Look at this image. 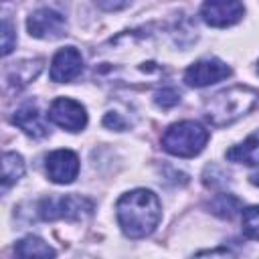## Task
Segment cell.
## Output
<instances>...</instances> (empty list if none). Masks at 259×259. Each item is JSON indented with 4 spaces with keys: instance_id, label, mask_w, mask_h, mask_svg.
<instances>
[{
    "instance_id": "1",
    "label": "cell",
    "mask_w": 259,
    "mask_h": 259,
    "mask_svg": "<svg viewBox=\"0 0 259 259\" xmlns=\"http://www.w3.org/2000/svg\"><path fill=\"white\" fill-rule=\"evenodd\" d=\"M115 214L125 237L144 239L158 227L162 219V204L152 190L136 188L119 196Z\"/></svg>"
},
{
    "instance_id": "2",
    "label": "cell",
    "mask_w": 259,
    "mask_h": 259,
    "mask_svg": "<svg viewBox=\"0 0 259 259\" xmlns=\"http://www.w3.org/2000/svg\"><path fill=\"white\" fill-rule=\"evenodd\" d=\"M259 103V91L249 85H235L214 93L204 103V117L210 125L223 127L247 115Z\"/></svg>"
},
{
    "instance_id": "3",
    "label": "cell",
    "mask_w": 259,
    "mask_h": 259,
    "mask_svg": "<svg viewBox=\"0 0 259 259\" xmlns=\"http://www.w3.org/2000/svg\"><path fill=\"white\" fill-rule=\"evenodd\" d=\"M208 142V132L198 121H178L172 123L162 136V148L178 158H192L204 150Z\"/></svg>"
},
{
    "instance_id": "4",
    "label": "cell",
    "mask_w": 259,
    "mask_h": 259,
    "mask_svg": "<svg viewBox=\"0 0 259 259\" xmlns=\"http://www.w3.org/2000/svg\"><path fill=\"white\" fill-rule=\"evenodd\" d=\"M91 208L93 204L85 196L67 194V196H51V198L40 200L38 214L45 221H55V219L75 221V219H81L83 214H89Z\"/></svg>"
},
{
    "instance_id": "5",
    "label": "cell",
    "mask_w": 259,
    "mask_h": 259,
    "mask_svg": "<svg viewBox=\"0 0 259 259\" xmlns=\"http://www.w3.org/2000/svg\"><path fill=\"white\" fill-rule=\"evenodd\" d=\"M245 14L241 0H204L200 6V16L206 24L214 28H227L237 24Z\"/></svg>"
},
{
    "instance_id": "6",
    "label": "cell",
    "mask_w": 259,
    "mask_h": 259,
    "mask_svg": "<svg viewBox=\"0 0 259 259\" xmlns=\"http://www.w3.org/2000/svg\"><path fill=\"white\" fill-rule=\"evenodd\" d=\"M49 119L67 132H81L87 125V111L71 97H57L49 107Z\"/></svg>"
},
{
    "instance_id": "7",
    "label": "cell",
    "mask_w": 259,
    "mask_h": 259,
    "mask_svg": "<svg viewBox=\"0 0 259 259\" xmlns=\"http://www.w3.org/2000/svg\"><path fill=\"white\" fill-rule=\"evenodd\" d=\"M229 75H231V67L221 59L210 57V59H200L192 63L184 73V81L190 87H206L221 79H227Z\"/></svg>"
},
{
    "instance_id": "8",
    "label": "cell",
    "mask_w": 259,
    "mask_h": 259,
    "mask_svg": "<svg viewBox=\"0 0 259 259\" xmlns=\"http://www.w3.org/2000/svg\"><path fill=\"white\" fill-rule=\"evenodd\" d=\"M28 34L34 38H59L67 30V20L63 14L51 10V8H38L34 10L26 20Z\"/></svg>"
},
{
    "instance_id": "9",
    "label": "cell",
    "mask_w": 259,
    "mask_h": 259,
    "mask_svg": "<svg viewBox=\"0 0 259 259\" xmlns=\"http://www.w3.org/2000/svg\"><path fill=\"white\" fill-rule=\"evenodd\" d=\"M79 174V158L71 150H55L47 156V176L55 184H71Z\"/></svg>"
},
{
    "instance_id": "10",
    "label": "cell",
    "mask_w": 259,
    "mask_h": 259,
    "mask_svg": "<svg viewBox=\"0 0 259 259\" xmlns=\"http://www.w3.org/2000/svg\"><path fill=\"white\" fill-rule=\"evenodd\" d=\"M83 71V57L75 47H63L55 53L51 61V79L57 83H67L79 77Z\"/></svg>"
},
{
    "instance_id": "11",
    "label": "cell",
    "mask_w": 259,
    "mask_h": 259,
    "mask_svg": "<svg viewBox=\"0 0 259 259\" xmlns=\"http://www.w3.org/2000/svg\"><path fill=\"white\" fill-rule=\"evenodd\" d=\"M12 123L18 125L30 138H45L49 134V127H47V123H45V119H42V115L34 103H24L22 107H18L14 111Z\"/></svg>"
},
{
    "instance_id": "12",
    "label": "cell",
    "mask_w": 259,
    "mask_h": 259,
    "mask_svg": "<svg viewBox=\"0 0 259 259\" xmlns=\"http://www.w3.org/2000/svg\"><path fill=\"white\" fill-rule=\"evenodd\" d=\"M227 160L247 166H259V132H253L241 144L227 150Z\"/></svg>"
},
{
    "instance_id": "13",
    "label": "cell",
    "mask_w": 259,
    "mask_h": 259,
    "mask_svg": "<svg viewBox=\"0 0 259 259\" xmlns=\"http://www.w3.org/2000/svg\"><path fill=\"white\" fill-rule=\"evenodd\" d=\"M40 67H42V61H40V59L14 63V67H10V69L6 71V81H8L10 85L16 83V87L26 85L28 81H32V79L40 73Z\"/></svg>"
},
{
    "instance_id": "14",
    "label": "cell",
    "mask_w": 259,
    "mask_h": 259,
    "mask_svg": "<svg viewBox=\"0 0 259 259\" xmlns=\"http://www.w3.org/2000/svg\"><path fill=\"white\" fill-rule=\"evenodd\" d=\"M24 174V160L16 152H4L2 156V188L6 190Z\"/></svg>"
},
{
    "instance_id": "15",
    "label": "cell",
    "mask_w": 259,
    "mask_h": 259,
    "mask_svg": "<svg viewBox=\"0 0 259 259\" xmlns=\"http://www.w3.org/2000/svg\"><path fill=\"white\" fill-rule=\"evenodd\" d=\"M14 253L18 257H55V249L49 247L38 237H24L14 245Z\"/></svg>"
},
{
    "instance_id": "16",
    "label": "cell",
    "mask_w": 259,
    "mask_h": 259,
    "mask_svg": "<svg viewBox=\"0 0 259 259\" xmlns=\"http://www.w3.org/2000/svg\"><path fill=\"white\" fill-rule=\"evenodd\" d=\"M210 208H212L214 214L231 219V217L239 210V200H237L235 196H231V194H219V196L210 202Z\"/></svg>"
},
{
    "instance_id": "17",
    "label": "cell",
    "mask_w": 259,
    "mask_h": 259,
    "mask_svg": "<svg viewBox=\"0 0 259 259\" xmlns=\"http://www.w3.org/2000/svg\"><path fill=\"white\" fill-rule=\"evenodd\" d=\"M243 233L245 237L259 241V204L243 210Z\"/></svg>"
},
{
    "instance_id": "18",
    "label": "cell",
    "mask_w": 259,
    "mask_h": 259,
    "mask_svg": "<svg viewBox=\"0 0 259 259\" xmlns=\"http://www.w3.org/2000/svg\"><path fill=\"white\" fill-rule=\"evenodd\" d=\"M154 101H156V105H160L162 109H168V107H174V105L180 101V93H178L176 89H172V87H164V89H160V91L156 93Z\"/></svg>"
},
{
    "instance_id": "19",
    "label": "cell",
    "mask_w": 259,
    "mask_h": 259,
    "mask_svg": "<svg viewBox=\"0 0 259 259\" xmlns=\"http://www.w3.org/2000/svg\"><path fill=\"white\" fill-rule=\"evenodd\" d=\"M14 45H16V32H14L10 20L4 18V20H2V55H4V57L10 55L12 49H14Z\"/></svg>"
},
{
    "instance_id": "20",
    "label": "cell",
    "mask_w": 259,
    "mask_h": 259,
    "mask_svg": "<svg viewBox=\"0 0 259 259\" xmlns=\"http://www.w3.org/2000/svg\"><path fill=\"white\" fill-rule=\"evenodd\" d=\"M101 10H109V12H113V10H119V8H123L125 4H127V0H93Z\"/></svg>"
},
{
    "instance_id": "21",
    "label": "cell",
    "mask_w": 259,
    "mask_h": 259,
    "mask_svg": "<svg viewBox=\"0 0 259 259\" xmlns=\"http://www.w3.org/2000/svg\"><path fill=\"white\" fill-rule=\"evenodd\" d=\"M103 123H105L107 127H115V130H123V127H125V123L121 121L119 113H107V115L103 117Z\"/></svg>"
},
{
    "instance_id": "22",
    "label": "cell",
    "mask_w": 259,
    "mask_h": 259,
    "mask_svg": "<svg viewBox=\"0 0 259 259\" xmlns=\"http://www.w3.org/2000/svg\"><path fill=\"white\" fill-rule=\"evenodd\" d=\"M249 180H251V184H255V186H259V170H257V172H253V174L249 176Z\"/></svg>"
}]
</instances>
